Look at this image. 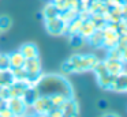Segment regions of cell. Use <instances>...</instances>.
I'll return each mask as SVG.
<instances>
[{
    "instance_id": "cell-1",
    "label": "cell",
    "mask_w": 127,
    "mask_h": 117,
    "mask_svg": "<svg viewBox=\"0 0 127 117\" xmlns=\"http://www.w3.org/2000/svg\"><path fill=\"white\" fill-rule=\"evenodd\" d=\"M34 86L37 87L40 95L63 94L68 98L74 97V89L70 80L60 73H42Z\"/></svg>"
},
{
    "instance_id": "cell-2",
    "label": "cell",
    "mask_w": 127,
    "mask_h": 117,
    "mask_svg": "<svg viewBox=\"0 0 127 117\" xmlns=\"http://www.w3.org/2000/svg\"><path fill=\"white\" fill-rule=\"evenodd\" d=\"M98 61L100 57L94 53H74L62 63L60 70L63 75L85 73L93 70Z\"/></svg>"
},
{
    "instance_id": "cell-3",
    "label": "cell",
    "mask_w": 127,
    "mask_h": 117,
    "mask_svg": "<svg viewBox=\"0 0 127 117\" xmlns=\"http://www.w3.org/2000/svg\"><path fill=\"white\" fill-rule=\"evenodd\" d=\"M92 72L94 73V76H96L97 84H98L100 89L109 91L111 86H112V82H113V79H115V76H112L107 71V68H105L102 60H100V61L94 65V68L92 70Z\"/></svg>"
},
{
    "instance_id": "cell-4",
    "label": "cell",
    "mask_w": 127,
    "mask_h": 117,
    "mask_svg": "<svg viewBox=\"0 0 127 117\" xmlns=\"http://www.w3.org/2000/svg\"><path fill=\"white\" fill-rule=\"evenodd\" d=\"M44 26L49 35H53V37L67 35V22L63 21L60 16H56V18L52 19H45Z\"/></svg>"
},
{
    "instance_id": "cell-5",
    "label": "cell",
    "mask_w": 127,
    "mask_h": 117,
    "mask_svg": "<svg viewBox=\"0 0 127 117\" xmlns=\"http://www.w3.org/2000/svg\"><path fill=\"white\" fill-rule=\"evenodd\" d=\"M25 68L26 73H28V79L32 84L34 86L38 78L42 75V65H41V61H40V57L38 59H30V60H26L25 61Z\"/></svg>"
},
{
    "instance_id": "cell-6",
    "label": "cell",
    "mask_w": 127,
    "mask_h": 117,
    "mask_svg": "<svg viewBox=\"0 0 127 117\" xmlns=\"http://www.w3.org/2000/svg\"><path fill=\"white\" fill-rule=\"evenodd\" d=\"M7 108L12 112L15 117H25L26 114L30 113V108L28 106V103L22 99L21 97H12L7 99Z\"/></svg>"
},
{
    "instance_id": "cell-7",
    "label": "cell",
    "mask_w": 127,
    "mask_h": 117,
    "mask_svg": "<svg viewBox=\"0 0 127 117\" xmlns=\"http://www.w3.org/2000/svg\"><path fill=\"white\" fill-rule=\"evenodd\" d=\"M52 102H51L48 95H38L37 99L32 103L30 110L34 114H48L52 110Z\"/></svg>"
},
{
    "instance_id": "cell-8",
    "label": "cell",
    "mask_w": 127,
    "mask_h": 117,
    "mask_svg": "<svg viewBox=\"0 0 127 117\" xmlns=\"http://www.w3.org/2000/svg\"><path fill=\"white\" fill-rule=\"evenodd\" d=\"M63 112V117H78L79 116V105L74 97L68 98L63 105L60 106Z\"/></svg>"
},
{
    "instance_id": "cell-9",
    "label": "cell",
    "mask_w": 127,
    "mask_h": 117,
    "mask_svg": "<svg viewBox=\"0 0 127 117\" xmlns=\"http://www.w3.org/2000/svg\"><path fill=\"white\" fill-rule=\"evenodd\" d=\"M30 86H33V84H30L29 82H22V80H14L11 84L8 86V93H10V98L12 97H23V94L26 93V90L29 89Z\"/></svg>"
},
{
    "instance_id": "cell-10",
    "label": "cell",
    "mask_w": 127,
    "mask_h": 117,
    "mask_svg": "<svg viewBox=\"0 0 127 117\" xmlns=\"http://www.w3.org/2000/svg\"><path fill=\"white\" fill-rule=\"evenodd\" d=\"M102 63H104L107 71L112 76H118V75H120L122 72L126 71V65H124L120 60H112V59H107V57H105V59L102 60Z\"/></svg>"
},
{
    "instance_id": "cell-11",
    "label": "cell",
    "mask_w": 127,
    "mask_h": 117,
    "mask_svg": "<svg viewBox=\"0 0 127 117\" xmlns=\"http://www.w3.org/2000/svg\"><path fill=\"white\" fill-rule=\"evenodd\" d=\"M18 50L22 53V56L25 57L26 60H30V59H38L40 57V50H38V46L36 45L34 42H25L19 46Z\"/></svg>"
},
{
    "instance_id": "cell-12",
    "label": "cell",
    "mask_w": 127,
    "mask_h": 117,
    "mask_svg": "<svg viewBox=\"0 0 127 117\" xmlns=\"http://www.w3.org/2000/svg\"><path fill=\"white\" fill-rule=\"evenodd\" d=\"M109 91H113V93H127V71L122 72L120 75L115 76L112 82V86H111V90Z\"/></svg>"
},
{
    "instance_id": "cell-13",
    "label": "cell",
    "mask_w": 127,
    "mask_h": 117,
    "mask_svg": "<svg viewBox=\"0 0 127 117\" xmlns=\"http://www.w3.org/2000/svg\"><path fill=\"white\" fill-rule=\"evenodd\" d=\"M41 15L44 18V21L45 19H52V18H56V16H60V10L58 8V5L55 3L49 1L44 5V8L41 11Z\"/></svg>"
},
{
    "instance_id": "cell-14",
    "label": "cell",
    "mask_w": 127,
    "mask_h": 117,
    "mask_svg": "<svg viewBox=\"0 0 127 117\" xmlns=\"http://www.w3.org/2000/svg\"><path fill=\"white\" fill-rule=\"evenodd\" d=\"M86 44L93 49H101L102 48V30L93 31V34H90L86 38Z\"/></svg>"
},
{
    "instance_id": "cell-15",
    "label": "cell",
    "mask_w": 127,
    "mask_h": 117,
    "mask_svg": "<svg viewBox=\"0 0 127 117\" xmlns=\"http://www.w3.org/2000/svg\"><path fill=\"white\" fill-rule=\"evenodd\" d=\"M8 59H10V70H15V68H22L25 65L26 59L22 56L19 50H15L12 53H8Z\"/></svg>"
},
{
    "instance_id": "cell-16",
    "label": "cell",
    "mask_w": 127,
    "mask_h": 117,
    "mask_svg": "<svg viewBox=\"0 0 127 117\" xmlns=\"http://www.w3.org/2000/svg\"><path fill=\"white\" fill-rule=\"evenodd\" d=\"M96 26H94V23H93V21L90 19V16L89 18H86V19H83V22H82V24H81V27H79V31H78V34L79 35H82L83 38H88L90 34H93V31H96Z\"/></svg>"
},
{
    "instance_id": "cell-17",
    "label": "cell",
    "mask_w": 127,
    "mask_h": 117,
    "mask_svg": "<svg viewBox=\"0 0 127 117\" xmlns=\"http://www.w3.org/2000/svg\"><path fill=\"white\" fill-rule=\"evenodd\" d=\"M12 23H14V21H12L11 16L7 15V14H1L0 15V35L10 31L12 27Z\"/></svg>"
},
{
    "instance_id": "cell-18",
    "label": "cell",
    "mask_w": 127,
    "mask_h": 117,
    "mask_svg": "<svg viewBox=\"0 0 127 117\" xmlns=\"http://www.w3.org/2000/svg\"><path fill=\"white\" fill-rule=\"evenodd\" d=\"M38 95H40V93H38V90H37V87L36 86H30L28 90H26L25 94H23L22 99L25 101V102L28 103V106L30 108L32 103L37 99V97H38Z\"/></svg>"
},
{
    "instance_id": "cell-19",
    "label": "cell",
    "mask_w": 127,
    "mask_h": 117,
    "mask_svg": "<svg viewBox=\"0 0 127 117\" xmlns=\"http://www.w3.org/2000/svg\"><path fill=\"white\" fill-rule=\"evenodd\" d=\"M86 44V40L79 34H68V45L72 49H79Z\"/></svg>"
},
{
    "instance_id": "cell-20",
    "label": "cell",
    "mask_w": 127,
    "mask_h": 117,
    "mask_svg": "<svg viewBox=\"0 0 127 117\" xmlns=\"http://www.w3.org/2000/svg\"><path fill=\"white\" fill-rule=\"evenodd\" d=\"M14 80L15 79H14V75H12L11 70L0 71V87H8Z\"/></svg>"
},
{
    "instance_id": "cell-21",
    "label": "cell",
    "mask_w": 127,
    "mask_h": 117,
    "mask_svg": "<svg viewBox=\"0 0 127 117\" xmlns=\"http://www.w3.org/2000/svg\"><path fill=\"white\" fill-rule=\"evenodd\" d=\"M48 97H49L53 108H60V106L68 99V97H66V95H63V94H52V95H48Z\"/></svg>"
},
{
    "instance_id": "cell-22",
    "label": "cell",
    "mask_w": 127,
    "mask_h": 117,
    "mask_svg": "<svg viewBox=\"0 0 127 117\" xmlns=\"http://www.w3.org/2000/svg\"><path fill=\"white\" fill-rule=\"evenodd\" d=\"M122 56V50L118 46H113V48L108 49L107 50V59H112V60H120Z\"/></svg>"
},
{
    "instance_id": "cell-23",
    "label": "cell",
    "mask_w": 127,
    "mask_h": 117,
    "mask_svg": "<svg viewBox=\"0 0 127 117\" xmlns=\"http://www.w3.org/2000/svg\"><path fill=\"white\" fill-rule=\"evenodd\" d=\"M10 70V59L8 53H0V71Z\"/></svg>"
},
{
    "instance_id": "cell-24",
    "label": "cell",
    "mask_w": 127,
    "mask_h": 117,
    "mask_svg": "<svg viewBox=\"0 0 127 117\" xmlns=\"http://www.w3.org/2000/svg\"><path fill=\"white\" fill-rule=\"evenodd\" d=\"M49 117H63V112L60 108H52V110L48 113Z\"/></svg>"
},
{
    "instance_id": "cell-25",
    "label": "cell",
    "mask_w": 127,
    "mask_h": 117,
    "mask_svg": "<svg viewBox=\"0 0 127 117\" xmlns=\"http://www.w3.org/2000/svg\"><path fill=\"white\" fill-rule=\"evenodd\" d=\"M0 117H15V116L12 114V112L6 106V108H1V109H0Z\"/></svg>"
},
{
    "instance_id": "cell-26",
    "label": "cell",
    "mask_w": 127,
    "mask_h": 117,
    "mask_svg": "<svg viewBox=\"0 0 127 117\" xmlns=\"http://www.w3.org/2000/svg\"><path fill=\"white\" fill-rule=\"evenodd\" d=\"M97 108L101 109V110H105V109L108 108L107 101H105V99H98V101H97Z\"/></svg>"
},
{
    "instance_id": "cell-27",
    "label": "cell",
    "mask_w": 127,
    "mask_h": 117,
    "mask_svg": "<svg viewBox=\"0 0 127 117\" xmlns=\"http://www.w3.org/2000/svg\"><path fill=\"white\" fill-rule=\"evenodd\" d=\"M120 61L124 65H127V46L124 49H122V56H120Z\"/></svg>"
},
{
    "instance_id": "cell-28",
    "label": "cell",
    "mask_w": 127,
    "mask_h": 117,
    "mask_svg": "<svg viewBox=\"0 0 127 117\" xmlns=\"http://www.w3.org/2000/svg\"><path fill=\"white\" fill-rule=\"evenodd\" d=\"M100 117H120L118 113H115V112H105V113H102Z\"/></svg>"
},
{
    "instance_id": "cell-29",
    "label": "cell",
    "mask_w": 127,
    "mask_h": 117,
    "mask_svg": "<svg viewBox=\"0 0 127 117\" xmlns=\"http://www.w3.org/2000/svg\"><path fill=\"white\" fill-rule=\"evenodd\" d=\"M36 117H49L48 114H36Z\"/></svg>"
}]
</instances>
